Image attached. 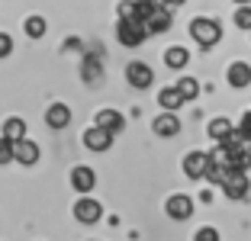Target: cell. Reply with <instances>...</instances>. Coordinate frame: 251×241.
I'll return each mask as SVG.
<instances>
[{
  "instance_id": "cell-1",
  "label": "cell",
  "mask_w": 251,
  "mask_h": 241,
  "mask_svg": "<svg viewBox=\"0 0 251 241\" xmlns=\"http://www.w3.org/2000/svg\"><path fill=\"white\" fill-rule=\"evenodd\" d=\"M190 36L197 39L203 48H213V45L222 39V26L216 20H209V16H197V20L190 23Z\"/></svg>"
},
{
  "instance_id": "cell-2",
  "label": "cell",
  "mask_w": 251,
  "mask_h": 241,
  "mask_svg": "<svg viewBox=\"0 0 251 241\" xmlns=\"http://www.w3.org/2000/svg\"><path fill=\"white\" fill-rule=\"evenodd\" d=\"M116 36H119V42H123V45L135 48V45H142L148 36H151V32H148V26H145L142 20H119Z\"/></svg>"
},
{
  "instance_id": "cell-3",
  "label": "cell",
  "mask_w": 251,
  "mask_h": 241,
  "mask_svg": "<svg viewBox=\"0 0 251 241\" xmlns=\"http://www.w3.org/2000/svg\"><path fill=\"white\" fill-rule=\"evenodd\" d=\"M248 190H251V180H248L245 170H232V174L226 177V183H222V193L232 196V199H245V196H248Z\"/></svg>"
},
{
  "instance_id": "cell-4",
  "label": "cell",
  "mask_w": 251,
  "mask_h": 241,
  "mask_svg": "<svg viewBox=\"0 0 251 241\" xmlns=\"http://www.w3.org/2000/svg\"><path fill=\"white\" fill-rule=\"evenodd\" d=\"M164 212H168L171 219L184 222V219L193 216V199L184 196V193H174V196H168V203H164Z\"/></svg>"
},
{
  "instance_id": "cell-5",
  "label": "cell",
  "mask_w": 251,
  "mask_h": 241,
  "mask_svg": "<svg viewBox=\"0 0 251 241\" xmlns=\"http://www.w3.org/2000/svg\"><path fill=\"white\" fill-rule=\"evenodd\" d=\"M126 80H129L135 90H145V87H151L155 74H151V68H148L145 61H132V65L126 68Z\"/></svg>"
},
{
  "instance_id": "cell-6",
  "label": "cell",
  "mask_w": 251,
  "mask_h": 241,
  "mask_svg": "<svg viewBox=\"0 0 251 241\" xmlns=\"http://www.w3.org/2000/svg\"><path fill=\"white\" fill-rule=\"evenodd\" d=\"M100 203H94V199H87V196H81L77 203H74V219L77 222H84V225H94V222H100Z\"/></svg>"
},
{
  "instance_id": "cell-7",
  "label": "cell",
  "mask_w": 251,
  "mask_h": 241,
  "mask_svg": "<svg viewBox=\"0 0 251 241\" xmlns=\"http://www.w3.org/2000/svg\"><path fill=\"white\" fill-rule=\"evenodd\" d=\"M206 170H209V154H203V151H190V154L184 158V174H187V177L200 180V177H206Z\"/></svg>"
},
{
  "instance_id": "cell-8",
  "label": "cell",
  "mask_w": 251,
  "mask_h": 241,
  "mask_svg": "<svg viewBox=\"0 0 251 241\" xmlns=\"http://www.w3.org/2000/svg\"><path fill=\"white\" fill-rule=\"evenodd\" d=\"M84 145L90 148V151H106V148L113 145V132L100 129V125H94V129L84 132Z\"/></svg>"
},
{
  "instance_id": "cell-9",
  "label": "cell",
  "mask_w": 251,
  "mask_h": 241,
  "mask_svg": "<svg viewBox=\"0 0 251 241\" xmlns=\"http://www.w3.org/2000/svg\"><path fill=\"white\" fill-rule=\"evenodd\" d=\"M226 80H229V87L242 90L251 84V65H245V61H235V65H229V74H226Z\"/></svg>"
},
{
  "instance_id": "cell-10",
  "label": "cell",
  "mask_w": 251,
  "mask_h": 241,
  "mask_svg": "<svg viewBox=\"0 0 251 241\" xmlns=\"http://www.w3.org/2000/svg\"><path fill=\"white\" fill-rule=\"evenodd\" d=\"M151 129H155V135H161V139H171V135L180 132V119L174 116V113H161V116L151 122Z\"/></svg>"
},
{
  "instance_id": "cell-11",
  "label": "cell",
  "mask_w": 251,
  "mask_h": 241,
  "mask_svg": "<svg viewBox=\"0 0 251 241\" xmlns=\"http://www.w3.org/2000/svg\"><path fill=\"white\" fill-rule=\"evenodd\" d=\"M94 183H97V177H94L90 168H74L71 170V187L77 193H90V190H94Z\"/></svg>"
},
{
  "instance_id": "cell-12",
  "label": "cell",
  "mask_w": 251,
  "mask_h": 241,
  "mask_svg": "<svg viewBox=\"0 0 251 241\" xmlns=\"http://www.w3.org/2000/svg\"><path fill=\"white\" fill-rule=\"evenodd\" d=\"M45 122L52 125V129H65V125L71 122V110H68L65 103H55V106H49V113H45Z\"/></svg>"
},
{
  "instance_id": "cell-13",
  "label": "cell",
  "mask_w": 251,
  "mask_h": 241,
  "mask_svg": "<svg viewBox=\"0 0 251 241\" xmlns=\"http://www.w3.org/2000/svg\"><path fill=\"white\" fill-rule=\"evenodd\" d=\"M158 103H161L168 113H177V110H180V103H187V100H184V94H180L177 87H161V94H158Z\"/></svg>"
},
{
  "instance_id": "cell-14",
  "label": "cell",
  "mask_w": 251,
  "mask_h": 241,
  "mask_svg": "<svg viewBox=\"0 0 251 241\" xmlns=\"http://www.w3.org/2000/svg\"><path fill=\"white\" fill-rule=\"evenodd\" d=\"M16 161H20V164H26V168H29V164H36V161H39V145H36V142H29V139L16 142Z\"/></svg>"
},
{
  "instance_id": "cell-15",
  "label": "cell",
  "mask_w": 251,
  "mask_h": 241,
  "mask_svg": "<svg viewBox=\"0 0 251 241\" xmlns=\"http://www.w3.org/2000/svg\"><path fill=\"white\" fill-rule=\"evenodd\" d=\"M97 125H100V129H106V132H119L126 125V119L119 116L116 110H100V113H97Z\"/></svg>"
},
{
  "instance_id": "cell-16",
  "label": "cell",
  "mask_w": 251,
  "mask_h": 241,
  "mask_svg": "<svg viewBox=\"0 0 251 241\" xmlns=\"http://www.w3.org/2000/svg\"><path fill=\"white\" fill-rule=\"evenodd\" d=\"M171 23H174L171 10H168V7H161V10H155V16H151L145 26H148V32H168V29H171Z\"/></svg>"
},
{
  "instance_id": "cell-17",
  "label": "cell",
  "mask_w": 251,
  "mask_h": 241,
  "mask_svg": "<svg viewBox=\"0 0 251 241\" xmlns=\"http://www.w3.org/2000/svg\"><path fill=\"white\" fill-rule=\"evenodd\" d=\"M187 61H190V51L180 48V45H174V48L164 51V65L174 68V71H177V68H187Z\"/></svg>"
},
{
  "instance_id": "cell-18",
  "label": "cell",
  "mask_w": 251,
  "mask_h": 241,
  "mask_svg": "<svg viewBox=\"0 0 251 241\" xmlns=\"http://www.w3.org/2000/svg\"><path fill=\"white\" fill-rule=\"evenodd\" d=\"M3 139L23 142L26 139V122H23V119H7V122H3Z\"/></svg>"
},
{
  "instance_id": "cell-19",
  "label": "cell",
  "mask_w": 251,
  "mask_h": 241,
  "mask_svg": "<svg viewBox=\"0 0 251 241\" xmlns=\"http://www.w3.org/2000/svg\"><path fill=\"white\" fill-rule=\"evenodd\" d=\"M232 122L229 119H213V122H209V139H216V142H226L232 135Z\"/></svg>"
},
{
  "instance_id": "cell-20",
  "label": "cell",
  "mask_w": 251,
  "mask_h": 241,
  "mask_svg": "<svg viewBox=\"0 0 251 241\" xmlns=\"http://www.w3.org/2000/svg\"><path fill=\"white\" fill-rule=\"evenodd\" d=\"M23 29H26L29 39H42L45 36V20H42V16H29V20L23 23Z\"/></svg>"
},
{
  "instance_id": "cell-21",
  "label": "cell",
  "mask_w": 251,
  "mask_h": 241,
  "mask_svg": "<svg viewBox=\"0 0 251 241\" xmlns=\"http://www.w3.org/2000/svg\"><path fill=\"white\" fill-rule=\"evenodd\" d=\"M177 90L184 94V100H197V96H200L197 77H180V80H177Z\"/></svg>"
},
{
  "instance_id": "cell-22",
  "label": "cell",
  "mask_w": 251,
  "mask_h": 241,
  "mask_svg": "<svg viewBox=\"0 0 251 241\" xmlns=\"http://www.w3.org/2000/svg\"><path fill=\"white\" fill-rule=\"evenodd\" d=\"M13 158H16V142H10V139L0 135V164H10Z\"/></svg>"
},
{
  "instance_id": "cell-23",
  "label": "cell",
  "mask_w": 251,
  "mask_h": 241,
  "mask_svg": "<svg viewBox=\"0 0 251 241\" xmlns=\"http://www.w3.org/2000/svg\"><path fill=\"white\" fill-rule=\"evenodd\" d=\"M119 20H139V0H123L119 3Z\"/></svg>"
},
{
  "instance_id": "cell-24",
  "label": "cell",
  "mask_w": 251,
  "mask_h": 241,
  "mask_svg": "<svg viewBox=\"0 0 251 241\" xmlns=\"http://www.w3.org/2000/svg\"><path fill=\"white\" fill-rule=\"evenodd\" d=\"M235 26H238V29H251V3L235 10Z\"/></svg>"
},
{
  "instance_id": "cell-25",
  "label": "cell",
  "mask_w": 251,
  "mask_h": 241,
  "mask_svg": "<svg viewBox=\"0 0 251 241\" xmlns=\"http://www.w3.org/2000/svg\"><path fill=\"white\" fill-rule=\"evenodd\" d=\"M10 51H13V39H10L7 32H0V58H7Z\"/></svg>"
},
{
  "instance_id": "cell-26",
  "label": "cell",
  "mask_w": 251,
  "mask_h": 241,
  "mask_svg": "<svg viewBox=\"0 0 251 241\" xmlns=\"http://www.w3.org/2000/svg\"><path fill=\"white\" fill-rule=\"evenodd\" d=\"M193 241H219V232H216V228H200Z\"/></svg>"
},
{
  "instance_id": "cell-27",
  "label": "cell",
  "mask_w": 251,
  "mask_h": 241,
  "mask_svg": "<svg viewBox=\"0 0 251 241\" xmlns=\"http://www.w3.org/2000/svg\"><path fill=\"white\" fill-rule=\"evenodd\" d=\"M238 132H242L245 139L251 142V113H245V116H242V122H238Z\"/></svg>"
},
{
  "instance_id": "cell-28",
  "label": "cell",
  "mask_w": 251,
  "mask_h": 241,
  "mask_svg": "<svg viewBox=\"0 0 251 241\" xmlns=\"http://www.w3.org/2000/svg\"><path fill=\"white\" fill-rule=\"evenodd\" d=\"M168 7H180V3H187V0H164Z\"/></svg>"
},
{
  "instance_id": "cell-29",
  "label": "cell",
  "mask_w": 251,
  "mask_h": 241,
  "mask_svg": "<svg viewBox=\"0 0 251 241\" xmlns=\"http://www.w3.org/2000/svg\"><path fill=\"white\" fill-rule=\"evenodd\" d=\"M235 3H238V7H248V3H251V0H235Z\"/></svg>"
}]
</instances>
